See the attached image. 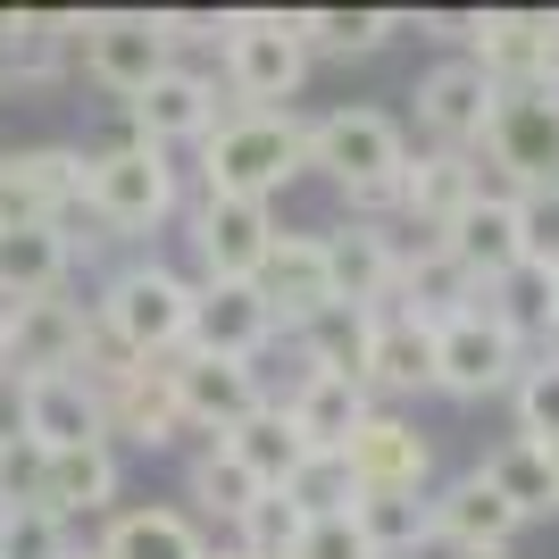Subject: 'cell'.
Returning <instances> with one entry per match:
<instances>
[{"mask_svg": "<svg viewBox=\"0 0 559 559\" xmlns=\"http://www.w3.org/2000/svg\"><path fill=\"white\" fill-rule=\"evenodd\" d=\"M301 142H309V117L293 109H226L201 142V192L217 201H276L301 167Z\"/></svg>", "mask_w": 559, "mask_h": 559, "instance_id": "1", "label": "cell"}, {"mask_svg": "<svg viewBox=\"0 0 559 559\" xmlns=\"http://www.w3.org/2000/svg\"><path fill=\"white\" fill-rule=\"evenodd\" d=\"M301 167L326 176L350 210H393V185H401V167H409V142H401V126L384 109H359V100H350V109L309 117Z\"/></svg>", "mask_w": 559, "mask_h": 559, "instance_id": "2", "label": "cell"}, {"mask_svg": "<svg viewBox=\"0 0 559 559\" xmlns=\"http://www.w3.org/2000/svg\"><path fill=\"white\" fill-rule=\"evenodd\" d=\"M75 210L93 217L100 234L134 242V234H159L167 217L185 210V185H176L167 151H151V142H134V134H117L109 151H84V201H75Z\"/></svg>", "mask_w": 559, "mask_h": 559, "instance_id": "3", "label": "cell"}, {"mask_svg": "<svg viewBox=\"0 0 559 559\" xmlns=\"http://www.w3.org/2000/svg\"><path fill=\"white\" fill-rule=\"evenodd\" d=\"M100 343H117L126 359H176L192 334V276L159 267V259H126L93 301Z\"/></svg>", "mask_w": 559, "mask_h": 559, "instance_id": "4", "label": "cell"}, {"mask_svg": "<svg viewBox=\"0 0 559 559\" xmlns=\"http://www.w3.org/2000/svg\"><path fill=\"white\" fill-rule=\"evenodd\" d=\"M217 68H226L234 109H284L309 75V43H301V9H234L217 34Z\"/></svg>", "mask_w": 559, "mask_h": 559, "instance_id": "5", "label": "cell"}, {"mask_svg": "<svg viewBox=\"0 0 559 559\" xmlns=\"http://www.w3.org/2000/svg\"><path fill=\"white\" fill-rule=\"evenodd\" d=\"M476 159L501 167L510 192H535L559 185V100L551 84H492V109H485V142Z\"/></svg>", "mask_w": 559, "mask_h": 559, "instance_id": "6", "label": "cell"}, {"mask_svg": "<svg viewBox=\"0 0 559 559\" xmlns=\"http://www.w3.org/2000/svg\"><path fill=\"white\" fill-rule=\"evenodd\" d=\"M75 68L93 75L100 93L134 100V93H151V84L176 68V43H167L159 9H93L84 34H75Z\"/></svg>", "mask_w": 559, "mask_h": 559, "instance_id": "7", "label": "cell"}, {"mask_svg": "<svg viewBox=\"0 0 559 559\" xmlns=\"http://www.w3.org/2000/svg\"><path fill=\"white\" fill-rule=\"evenodd\" d=\"M518 368H526V343H518L485 301L460 309L451 326H435V393L451 401H485V393H510Z\"/></svg>", "mask_w": 559, "mask_h": 559, "instance_id": "8", "label": "cell"}, {"mask_svg": "<svg viewBox=\"0 0 559 559\" xmlns=\"http://www.w3.org/2000/svg\"><path fill=\"white\" fill-rule=\"evenodd\" d=\"M93 343V309L68 301V293H43V301H0V376H59L84 359Z\"/></svg>", "mask_w": 559, "mask_h": 559, "instance_id": "9", "label": "cell"}, {"mask_svg": "<svg viewBox=\"0 0 559 559\" xmlns=\"http://www.w3.org/2000/svg\"><path fill=\"white\" fill-rule=\"evenodd\" d=\"M185 242H192V259H201V284H251V267L267 259V242H276V210H267V201L192 192Z\"/></svg>", "mask_w": 559, "mask_h": 559, "instance_id": "10", "label": "cell"}, {"mask_svg": "<svg viewBox=\"0 0 559 559\" xmlns=\"http://www.w3.org/2000/svg\"><path fill=\"white\" fill-rule=\"evenodd\" d=\"M84 201V151H0V226H68Z\"/></svg>", "mask_w": 559, "mask_h": 559, "instance_id": "11", "label": "cell"}, {"mask_svg": "<svg viewBox=\"0 0 559 559\" xmlns=\"http://www.w3.org/2000/svg\"><path fill=\"white\" fill-rule=\"evenodd\" d=\"M167 384H176V409H185L192 443H217L259 409V376L251 359H210V350H176L167 359Z\"/></svg>", "mask_w": 559, "mask_h": 559, "instance_id": "12", "label": "cell"}, {"mask_svg": "<svg viewBox=\"0 0 559 559\" xmlns=\"http://www.w3.org/2000/svg\"><path fill=\"white\" fill-rule=\"evenodd\" d=\"M226 109H234V100H217V75H201V68H185V59H176L151 93L126 100V134L151 142V151H176V142H210V126H217Z\"/></svg>", "mask_w": 559, "mask_h": 559, "instance_id": "13", "label": "cell"}, {"mask_svg": "<svg viewBox=\"0 0 559 559\" xmlns=\"http://www.w3.org/2000/svg\"><path fill=\"white\" fill-rule=\"evenodd\" d=\"M343 467L359 492H426L435 485V443L401 409H368V426L343 443Z\"/></svg>", "mask_w": 559, "mask_h": 559, "instance_id": "14", "label": "cell"}, {"mask_svg": "<svg viewBox=\"0 0 559 559\" xmlns=\"http://www.w3.org/2000/svg\"><path fill=\"white\" fill-rule=\"evenodd\" d=\"M518 526H526V518L485 485V467H467V476H451L443 492H426V535L443 543L451 559H467V551H510Z\"/></svg>", "mask_w": 559, "mask_h": 559, "instance_id": "15", "label": "cell"}, {"mask_svg": "<svg viewBox=\"0 0 559 559\" xmlns=\"http://www.w3.org/2000/svg\"><path fill=\"white\" fill-rule=\"evenodd\" d=\"M318 251H326L334 301H350V309H393V276H401V234H393V226L350 217V226H326V234H318Z\"/></svg>", "mask_w": 559, "mask_h": 559, "instance_id": "16", "label": "cell"}, {"mask_svg": "<svg viewBox=\"0 0 559 559\" xmlns=\"http://www.w3.org/2000/svg\"><path fill=\"white\" fill-rule=\"evenodd\" d=\"M251 293H259V309H267L284 334L309 326L318 309H334V284H326V251H318V234H284V226H276L267 259L251 267Z\"/></svg>", "mask_w": 559, "mask_h": 559, "instance_id": "17", "label": "cell"}, {"mask_svg": "<svg viewBox=\"0 0 559 559\" xmlns=\"http://www.w3.org/2000/svg\"><path fill=\"white\" fill-rule=\"evenodd\" d=\"M485 109H492V75L476 68V59H435V68L418 75V126L435 134V151H476L485 142Z\"/></svg>", "mask_w": 559, "mask_h": 559, "instance_id": "18", "label": "cell"}, {"mask_svg": "<svg viewBox=\"0 0 559 559\" xmlns=\"http://www.w3.org/2000/svg\"><path fill=\"white\" fill-rule=\"evenodd\" d=\"M476 192H485V159H476V151H467V159H460V151H426V159L401 167L393 210L409 217V234H418V242H435V234H443L451 217L476 201Z\"/></svg>", "mask_w": 559, "mask_h": 559, "instance_id": "19", "label": "cell"}, {"mask_svg": "<svg viewBox=\"0 0 559 559\" xmlns=\"http://www.w3.org/2000/svg\"><path fill=\"white\" fill-rule=\"evenodd\" d=\"M276 334L284 326L259 309L251 284H192V334H185V350H210V359H259Z\"/></svg>", "mask_w": 559, "mask_h": 559, "instance_id": "20", "label": "cell"}, {"mask_svg": "<svg viewBox=\"0 0 559 559\" xmlns=\"http://www.w3.org/2000/svg\"><path fill=\"white\" fill-rule=\"evenodd\" d=\"M25 443H43V451L109 443L100 393H93V384H84L75 368H59V376H25Z\"/></svg>", "mask_w": 559, "mask_h": 559, "instance_id": "21", "label": "cell"}, {"mask_svg": "<svg viewBox=\"0 0 559 559\" xmlns=\"http://www.w3.org/2000/svg\"><path fill=\"white\" fill-rule=\"evenodd\" d=\"M485 301V284L467 276L460 259L443 251V242H401V276H393V309L401 318H418V326H451L460 309H476Z\"/></svg>", "mask_w": 559, "mask_h": 559, "instance_id": "22", "label": "cell"}, {"mask_svg": "<svg viewBox=\"0 0 559 559\" xmlns=\"http://www.w3.org/2000/svg\"><path fill=\"white\" fill-rule=\"evenodd\" d=\"M435 242H443V251L460 259L467 276H476V284L492 293V284H501V276L518 267V201L485 185V192H476V201H467V210L451 217L443 234H435Z\"/></svg>", "mask_w": 559, "mask_h": 559, "instance_id": "23", "label": "cell"}, {"mask_svg": "<svg viewBox=\"0 0 559 559\" xmlns=\"http://www.w3.org/2000/svg\"><path fill=\"white\" fill-rule=\"evenodd\" d=\"M100 559H210V535L192 510H167V501H142V510H109L93 543Z\"/></svg>", "mask_w": 559, "mask_h": 559, "instance_id": "24", "label": "cell"}, {"mask_svg": "<svg viewBox=\"0 0 559 559\" xmlns=\"http://www.w3.org/2000/svg\"><path fill=\"white\" fill-rule=\"evenodd\" d=\"M75 234L68 226H0V301H43L68 293Z\"/></svg>", "mask_w": 559, "mask_h": 559, "instance_id": "25", "label": "cell"}, {"mask_svg": "<svg viewBox=\"0 0 559 559\" xmlns=\"http://www.w3.org/2000/svg\"><path fill=\"white\" fill-rule=\"evenodd\" d=\"M117 501V451L109 443H84V451H43V510L50 518H93Z\"/></svg>", "mask_w": 559, "mask_h": 559, "instance_id": "26", "label": "cell"}, {"mask_svg": "<svg viewBox=\"0 0 559 559\" xmlns=\"http://www.w3.org/2000/svg\"><path fill=\"white\" fill-rule=\"evenodd\" d=\"M368 393H435V326L384 309L376 318V343H368Z\"/></svg>", "mask_w": 559, "mask_h": 559, "instance_id": "27", "label": "cell"}, {"mask_svg": "<svg viewBox=\"0 0 559 559\" xmlns=\"http://www.w3.org/2000/svg\"><path fill=\"white\" fill-rule=\"evenodd\" d=\"M368 409H376V393H368V384H350V376H309L301 393L284 401V418L301 426L309 451H343L350 435L368 426Z\"/></svg>", "mask_w": 559, "mask_h": 559, "instance_id": "28", "label": "cell"}, {"mask_svg": "<svg viewBox=\"0 0 559 559\" xmlns=\"http://www.w3.org/2000/svg\"><path fill=\"white\" fill-rule=\"evenodd\" d=\"M376 318H384V309H350V301H334V309H318L309 326H293V350H301L318 376H350V384H368Z\"/></svg>", "mask_w": 559, "mask_h": 559, "instance_id": "29", "label": "cell"}, {"mask_svg": "<svg viewBox=\"0 0 559 559\" xmlns=\"http://www.w3.org/2000/svg\"><path fill=\"white\" fill-rule=\"evenodd\" d=\"M217 443H226L234 460L251 467V485H259V492H284V485H293V467L309 460L301 426L284 418V409H267V401H259V409H251L242 426H234V435H217Z\"/></svg>", "mask_w": 559, "mask_h": 559, "instance_id": "30", "label": "cell"}, {"mask_svg": "<svg viewBox=\"0 0 559 559\" xmlns=\"http://www.w3.org/2000/svg\"><path fill=\"white\" fill-rule=\"evenodd\" d=\"M185 501H192V518H217V526H242V510L259 501V485H251V467L234 460L226 443H192V467H185Z\"/></svg>", "mask_w": 559, "mask_h": 559, "instance_id": "31", "label": "cell"}, {"mask_svg": "<svg viewBox=\"0 0 559 559\" xmlns=\"http://www.w3.org/2000/svg\"><path fill=\"white\" fill-rule=\"evenodd\" d=\"M401 9H301V43L309 59L326 50V59H368V50H384L401 34Z\"/></svg>", "mask_w": 559, "mask_h": 559, "instance_id": "32", "label": "cell"}, {"mask_svg": "<svg viewBox=\"0 0 559 559\" xmlns=\"http://www.w3.org/2000/svg\"><path fill=\"white\" fill-rule=\"evenodd\" d=\"M485 485L501 492V501H510L518 518H551V510H559L551 451H543V443H526V435H518V443H501V451L485 460Z\"/></svg>", "mask_w": 559, "mask_h": 559, "instance_id": "33", "label": "cell"}, {"mask_svg": "<svg viewBox=\"0 0 559 559\" xmlns=\"http://www.w3.org/2000/svg\"><path fill=\"white\" fill-rule=\"evenodd\" d=\"M350 526H359V543L376 559H401V551H418V543H435L426 535V492H359Z\"/></svg>", "mask_w": 559, "mask_h": 559, "instance_id": "34", "label": "cell"}, {"mask_svg": "<svg viewBox=\"0 0 559 559\" xmlns=\"http://www.w3.org/2000/svg\"><path fill=\"white\" fill-rule=\"evenodd\" d=\"M485 309L518 334V343H535V334H559V276H543V267H510V276L485 293Z\"/></svg>", "mask_w": 559, "mask_h": 559, "instance_id": "35", "label": "cell"}, {"mask_svg": "<svg viewBox=\"0 0 559 559\" xmlns=\"http://www.w3.org/2000/svg\"><path fill=\"white\" fill-rule=\"evenodd\" d=\"M284 501L301 518H350V501H359V485H350L343 451H309L301 467H293V485H284Z\"/></svg>", "mask_w": 559, "mask_h": 559, "instance_id": "36", "label": "cell"}, {"mask_svg": "<svg viewBox=\"0 0 559 559\" xmlns=\"http://www.w3.org/2000/svg\"><path fill=\"white\" fill-rule=\"evenodd\" d=\"M510 401H518V435L526 443H559V350H535L518 368Z\"/></svg>", "mask_w": 559, "mask_h": 559, "instance_id": "37", "label": "cell"}, {"mask_svg": "<svg viewBox=\"0 0 559 559\" xmlns=\"http://www.w3.org/2000/svg\"><path fill=\"white\" fill-rule=\"evenodd\" d=\"M68 551H75V526H68V518H50L43 501L0 510V559H68Z\"/></svg>", "mask_w": 559, "mask_h": 559, "instance_id": "38", "label": "cell"}, {"mask_svg": "<svg viewBox=\"0 0 559 559\" xmlns=\"http://www.w3.org/2000/svg\"><path fill=\"white\" fill-rule=\"evenodd\" d=\"M309 518L284 501V492H259L251 510H242V526H234V551H251V559H293V543H301Z\"/></svg>", "mask_w": 559, "mask_h": 559, "instance_id": "39", "label": "cell"}, {"mask_svg": "<svg viewBox=\"0 0 559 559\" xmlns=\"http://www.w3.org/2000/svg\"><path fill=\"white\" fill-rule=\"evenodd\" d=\"M510 201H518V267H543V276H559V185L510 192Z\"/></svg>", "mask_w": 559, "mask_h": 559, "instance_id": "40", "label": "cell"}, {"mask_svg": "<svg viewBox=\"0 0 559 559\" xmlns=\"http://www.w3.org/2000/svg\"><path fill=\"white\" fill-rule=\"evenodd\" d=\"M17 501H43V443H0V510H17Z\"/></svg>", "mask_w": 559, "mask_h": 559, "instance_id": "41", "label": "cell"}, {"mask_svg": "<svg viewBox=\"0 0 559 559\" xmlns=\"http://www.w3.org/2000/svg\"><path fill=\"white\" fill-rule=\"evenodd\" d=\"M293 559H376V551L359 543V526H350V518H309L301 543H293Z\"/></svg>", "mask_w": 559, "mask_h": 559, "instance_id": "42", "label": "cell"}, {"mask_svg": "<svg viewBox=\"0 0 559 559\" xmlns=\"http://www.w3.org/2000/svg\"><path fill=\"white\" fill-rule=\"evenodd\" d=\"M17 435H25V384L0 376V443H17Z\"/></svg>", "mask_w": 559, "mask_h": 559, "instance_id": "43", "label": "cell"}, {"mask_svg": "<svg viewBox=\"0 0 559 559\" xmlns=\"http://www.w3.org/2000/svg\"><path fill=\"white\" fill-rule=\"evenodd\" d=\"M9 34H17V9H0V50H9Z\"/></svg>", "mask_w": 559, "mask_h": 559, "instance_id": "44", "label": "cell"}, {"mask_svg": "<svg viewBox=\"0 0 559 559\" xmlns=\"http://www.w3.org/2000/svg\"><path fill=\"white\" fill-rule=\"evenodd\" d=\"M467 559H518V551H467Z\"/></svg>", "mask_w": 559, "mask_h": 559, "instance_id": "45", "label": "cell"}, {"mask_svg": "<svg viewBox=\"0 0 559 559\" xmlns=\"http://www.w3.org/2000/svg\"><path fill=\"white\" fill-rule=\"evenodd\" d=\"M210 559H251V551H234V543H226V551H210Z\"/></svg>", "mask_w": 559, "mask_h": 559, "instance_id": "46", "label": "cell"}, {"mask_svg": "<svg viewBox=\"0 0 559 559\" xmlns=\"http://www.w3.org/2000/svg\"><path fill=\"white\" fill-rule=\"evenodd\" d=\"M543 451H551V476H559V443H543Z\"/></svg>", "mask_w": 559, "mask_h": 559, "instance_id": "47", "label": "cell"}, {"mask_svg": "<svg viewBox=\"0 0 559 559\" xmlns=\"http://www.w3.org/2000/svg\"><path fill=\"white\" fill-rule=\"evenodd\" d=\"M68 559H100V551H68Z\"/></svg>", "mask_w": 559, "mask_h": 559, "instance_id": "48", "label": "cell"}]
</instances>
